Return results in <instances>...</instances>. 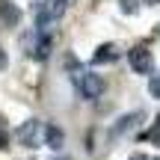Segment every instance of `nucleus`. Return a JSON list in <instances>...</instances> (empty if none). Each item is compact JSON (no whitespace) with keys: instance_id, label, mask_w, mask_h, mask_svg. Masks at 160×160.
<instances>
[{"instance_id":"obj_1","label":"nucleus","mask_w":160,"mask_h":160,"mask_svg":"<svg viewBox=\"0 0 160 160\" xmlns=\"http://www.w3.org/2000/svg\"><path fill=\"white\" fill-rule=\"evenodd\" d=\"M68 3L71 0H45V3H39L36 6V27L45 30V27H51L53 21H59V18L65 15V9H68Z\"/></svg>"},{"instance_id":"obj_2","label":"nucleus","mask_w":160,"mask_h":160,"mask_svg":"<svg viewBox=\"0 0 160 160\" xmlns=\"http://www.w3.org/2000/svg\"><path fill=\"white\" fill-rule=\"evenodd\" d=\"M74 86H77V92L86 98V101H95V98H101L104 95V77L101 74H95V71H77L74 74Z\"/></svg>"},{"instance_id":"obj_3","label":"nucleus","mask_w":160,"mask_h":160,"mask_svg":"<svg viewBox=\"0 0 160 160\" xmlns=\"http://www.w3.org/2000/svg\"><path fill=\"white\" fill-rule=\"evenodd\" d=\"M39 137L45 139V125H42L39 119H27L15 131V139L24 145V148H39Z\"/></svg>"},{"instance_id":"obj_4","label":"nucleus","mask_w":160,"mask_h":160,"mask_svg":"<svg viewBox=\"0 0 160 160\" xmlns=\"http://www.w3.org/2000/svg\"><path fill=\"white\" fill-rule=\"evenodd\" d=\"M128 62H131V68L137 71V74H151L154 71V57H151L148 48H131L128 51Z\"/></svg>"},{"instance_id":"obj_5","label":"nucleus","mask_w":160,"mask_h":160,"mask_svg":"<svg viewBox=\"0 0 160 160\" xmlns=\"http://www.w3.org/2000/svg\"><path fill=\"white\" fill-rule=\"evenodd\" d=\"M145 119V113H128V116H122L119 122L113 125V131H110V137H122V133H128L131 128H137L139 122Z\"/></svg>"},{"instance_id":"obj_6","label":"nucleus","mask_w":160,"mask_h":160,"mask_svg":"<svg viewBox=\"0 0 160 160\" xmlns=\"http://www.w3.org/2000/svg\"><path fill=\"white\" fill-rule=\"evenodd\" d=\"M51 48H53V39L48 33H39L36 45L30 48V57H33V59H48V57H51Z\"/></svg>"},{"instance_id":"obj_7","label":"nucleus","mask_w":160,"mask_h":160,"mask_svg":"<svg viewBox=\"0 0 160 160\" xmlns=\"http://www.w3.org/2000/svg\"><path fill=\"white\" fill-rule=\"evenodd\" d=\"M45 145L48 148H53V151H59L65 145V133H62V128H57V125H45Z\"/></svg>"},{"instance_id":"obj_8","label":"nucleus","mask_w":160,"mask_h":160,"mask_svg":"<svg viewBox=\"0 0 160 160\" xmlns=\"http://www.w3.org/2000/svg\"><path fill=\"white\" fill-rule=\"evenodd\" d=\"M116 59H119V48L116 45H101L92 53V62L95 65H107V62H116Z\"/></svg>"},{"instance_id":"obj_9","label":"nucleus","mask_w":160,"mask_h":160,"mask_svg":"<svg viewBox=\"0 0 160 160\" xmlns=\"http://www.w3.org/2000/svg\"><path fill=\"white\" fill-rule=\"evenodd\" d=\"M0 18H3V24H6V27H15V24H18V18H21V12H18L15 6L9 3V0H0Z\"/></svg>"},{"instance_id":"obj_10","label":"nucleus","mask_w":160,"mask_h":160,"mask_svg":"<svg viewBox=\"0 0 160 160\" xmlns=\"http://www.w3.org/2000/svg\"><path fill=\"white\" fill-rule=\"evenodd\" d=\"M145 139H148L151 145H157V148H160V116H157V122H154V128H151V131L145 133Z\"/></svg>"},{"instance_id":"obj_11","label":"nucleus","mask_w":160,"mask_h":160,"mask_svg":"<svg viewBox=\"0 0 160 160\" xmlns=\"http://www.w3.org/2000/svg\"><path fill=\"white\" fill-rule=\"evenodd\" d=\"M148 92H151V98H157V101H160V74H154V77H151Z\"/></svg>"},{"instance_id":"obj_12","label":"nucleus","mask_w":160,"mask_h":160,"mask_svg":"<svg viewBox=\"0 0 160 160\" xmlns=\"http://www.w3.org/2000/svg\"><path fill=\"white\" fill-rule=\"evenodd\" d=\"M6 145H9V133H6V128L0 125V151H3Z\"/></svg>"},{"instance_id":"obj_13","label":"nucleus","mask_w":160,"mask_h":160,"mask_svg":"<svg viewBox=\"0 0 160 160\" xmlns=\"http://www.w3.org/2000/svg\"><path fill=\"white\" fill-rule=\"evenodd\" d=\"M6 62H9V59H6V51H3V48H0V71L6 68Z\"/></svg>"},{"instance_id":"obj_14","label":"nucleus","mask_w":160,"mask_h":160,"mask_svg":"<svg viewBox=\"0 0 160 160\" xmlns=\"http://www.w3.org/2000/svg\"><path fill=\"white\" fill-rule=\"evenodd\" d=\"M137 9V3H133V0H125V12H133Z\"/></svg>"},{"instance_id":"obj_15","label":"nucleus","mask_w":160,"mask_h":160,"mask_svg":"<svg viewBox=\"0 0 160 160\" xmlns=\"http://www.w3.org/2000/svg\"><path fill=\"white\" fill-rule=\"evenodd\" d=\"M131 160H148V157H145V154H133Z\"/></svg>"},{"instance_id":"obj_16","label":"nucleus","mask_w":160,"mask_h":160,"mask_svg":"<svg viewBox=\"0 0 160 160\" xmlns=\"http://www.w3.org/2000/svg\"><path fill=\"white\" fill-rule=\"evenodd\" d=\"M142 3H148V6H154V3H160V0H142Z\"/></svg>"},{"instance_id":"obj_17","label":"nucleus","mask_w":160,"mask_h":160,"mask_svg":"<svg viewBox=\"0 0 160 160\" xmlns=\"http://www.w3.org/2000/svg\"><path fill=\"white\" fill-rule=\"evenodd\" d=\"M154 33H157V36H160V24H157V30H154Z\"/></svg>"},{"instance_id":"obj_18","label":"nucleus","mask_w":160,"mask_h":160,"mask_svg":"<svg viewBox=\"0 0 160 160\" xmlns=\"http://www.w3.org/2000/svg\"><path fill=\"white\" fill-rule=\"evenodd\" d=\"M157 160H160V157H157Z\"/></svg>"}]
</instances>
